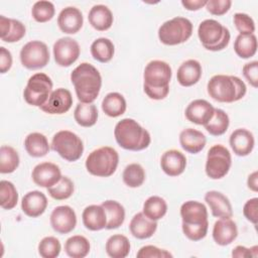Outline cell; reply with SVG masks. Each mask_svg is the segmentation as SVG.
<instances>
[{
  "instance_id": "6da1fadb",
  "label": "cell",
  "mask_w": 258,
  "mask_h": 258,
  "mask_svg": "<svg viewBox=\"0 0 258 258\" xmlns=\"http://www.w3.org/2000/svg\"><path fill=\"white\" fill-rule=\"evenodd\" d=\"M71 82L81 103L92 104L99 96L102 77L99 71L89 62H82L71 74Z\"/></svg>"
},
{
  "instance_id": "7a4b0ae2",
  "label": "cell",
  "mask_w": 258,
  "mask_h": 258,
  "mask_svg": "<svg viewBox=\"0 0 258 258\" xmlns=\"http://www.w3.org/2000/svg\"><path fill=\"white\" fill-rule=\"evenodd\" d=\"M172 72L170 66L163 60L149 61L143 73V90L153 100H162L169 93Z\"/></svg>"
},
{
  "instance_id": "3957f363",
  "label": "cell",
  "mask_w": 258,
  "mask_h": 258,
  "mask_svg": "<svg viewBox=\"0 0 258 258\" xmlns=\"http://www.w3.org/2000/svg\"><path fill=\"white\" fill-rule=\"evenodd\" d=\"M181 229L184 236L191 241H200L207 236L209 221L208 210L203 203L187 201L180 207Z\"/></svg>"
},
{
  "instance_id": "277c9868",
  "label": "cell",
  "mask_w": 258,
  "mask_h": 258,
  "mask_svg": "<svg viewBox=\"0 0 258 258\" xmlns=\"http://www.w3.org/2000/svg\"><path fill=\"white\" fill-rule=\"evenodd\" d=\"M114 136L119 146L132 151L143 150L151 142L149 132L131 118H124L116 124Z\"/></svg>"
},
{
  "instance_id": "5b68a950",
  "label": "cell",
  "mask_w": 258,
  "mask_h": 258,
  "mask_svg": "<svg viewBox=\"0 0 258 258\" xmlns=\"http://www.w3.org/2000/svg\"><path fill=\"white\" fill-rule=\"evenodd\" d=\"M208 94L221 103H233L241 100L247 92L245 83L236 76L216 75L207 85Z\"/></svg>"
},
{
  "instance_id": "8992f818",
  "label": "cell",
  "mask_w": 258,
  "mask_h": 258,
  "mask_svg": "<svg viewBox=\"0 0 258 258\" xmlns=\"http://www.w3.org/2000/svg\"><path fill=\"white\" fill-rule=\"evenodd\" d=\"M119 154L110 146H102L93 150L86 159V168L95 176L108 177L112 175L118 166Z\"/></svg>"
},
{
  "instance_id": "52a82bcc",
  "label": "cell",
  "mask_w": 258,
  "mask_h": 258,
  "mask_svg": "<svg viewBox=\"0 0 258 258\" xmlns=\"http://www.w3.org/2000/svg\"><path fill=\"white\" fill-rule=\"evenodd\" d=\"M198 36L203 46L211 51L226 48L231 38L229 29L215 19L202 21L198 28Z\"/></svg>"
},
{
  "instance_id": "ba28073f",
  "label": "cell",
  "mask_w": 258,
  "mask_h": 258,
  "mask_svg": "<svg viewBox=\"0 0 258 258\" xmlns=\"http://www.w3.org/2000/svg\"><path fill=\"white\" fill-rule=\"evenodd\" d=\"M192 34V23L185 17H173L160 25L158 38L165 45L185 42Z\"/></svg>"
},
{
  "instance_id": "9c48e42d",
  "label": "cell",
  "mask_w": 258,
  "mask_h": 258,
  "mask_svg": "<svg viewBox=\"0 0 258 258\" xmlns=\"http://www.w3.org/2000/svg\"><path fill=\"white\" fill-rule=\"evenodd\" d=\"M51 149L67 161L73 162L83 155L84 144L76 133L69 130H60L52 137Z\"/></svg>"
},
{
  "instance_id": "30bf717a",
  "label": "cell",
  "mask_w": 258,
  "mask_h": 258,
  "mask_svg": "<svg viewBox=\"0 0 258 258\" xmlns=\"http://www.w3.org/2000/svg\"><path fill=\"white\" fill-rule=\"evenodd\" d=\"M51 79L43 73H36L27 81L23 91L24 100L31 106L41 107L48 100V97L51 94Z\"/></svg>"
},
{
  "instance_id": "8fae6325",
  "label": "cell",
  "mask_w": 258,
  "mask_h": 258,
  "mask_svg": "<svg viewBox=\"0 0 258 258\" xmlns=\"http://www.w3.org/2000/svg\"><path fill=\"white\" fill-rule=\"evenodd\" d=\"M231 165V153L224 145L216 144L209 149L205 170L210 178L220 179L224 177L229 172Z\"/></svg>"
},
{
  "instance_id": "7c38bea8",
  "label": "cell",
  "mask_w": 258,
  "mask_h": 258,
  "mask_svg": "<svg viewBox=\"0 0 258 258\" xmlns=\"http://www.w3.org/2000/svg\"><path fill=\"white\" fill-rule=\"evenodd\" d=\"M21 64L28 70L44 68L49 61V50L47 45L40 40H31L23 45L20 50Z\"/></svg>"
},
{
  "instance_id": "4fadbf2b",
  "label": "cell",
  "mask_w": 258,
  "mask_h": 258,
  "mask_svg": "<svg viewBox=\"0 0 258 258\" xmlns=\"http://www.w3.org/2000/svg\"><path fill=\"white\" fill-rule=\"evenodd\" d=\"M53 56L56 64L60 67L72 66L80 55V45L72 37H61L53 43Z\"/></svg>"
},
{
  "instance_id": "5bb4252c",
  "label": "cell",
  "mask_w": 258,
  "mask_h": 258,
  "mask_svg": "<svg viewBox=\"0 0 258 258\" xmlns=\"http://www.w3.org/2000/svg\"><path fill=\"white\" fill-rule=\"evenodd\" d=\"M50 225L58 234L72 232L77 225V216L70 206H58L50 214Z\"/></svg>"
},
{
  "instance_id": "9a60e30c",
  "label": "cell",
  "mask_w": 258,
  "mask_h": 258,
  "mask_svg": "<svg viewBox=\"0 0 258 258\" xmlns=\"http://www.w3.org/2000/svg\"><path fill=\"white\" fill-rule=\"evenodd\" d=\"M73 105V97L69 90L63 88H58L51 92L48 100L40 108L41 111L47 114H64L67 113Z\"/></svg>"
},
{
  "instance_id": "2e32d148",
  "label": "cell",
  "mask_w": 258,
  "mask_h": 258,
  "mask_svg": "<svg viewBox=\"0 0 258 258\" xmlns=\"http://www.w3.org/2000/svg\"><path fill=\"white\" fill-rule=\"evenodd\" d=\"M31 176L36 185L48 188L54 185L62 175L56 164L52 162H41L34 166Z\"/></svg>"
},
{
  "instance_id": "e0dca14e",
  "label": "cell",
  "mask_w": 258,
  "mask_h": 258,
  "mask_svg": "<svg viewBox=\"0 0 258 258\" xmlns=\"http://www.w3.org/2000/svg\"><path fill=\"white\" fill-rule=\"evenodd\" d=\"M215 108L211 103L204 99L191 101L185 108V118L197 125H206L213 117Z\"/></svg>"
},
{
  "instance_id": "ac0fdd59",
  "label": "cell",
  "mask_w": 258,
  "mask_h": 258,
  "mask_svg": "<svg viewBox=\"0 0 258 258\" xmlns=\"http://www.w3.org/2000/svg\"><path fill=\"white\" fill-rule=\"evenodd\" d=\"M84 17L80 9L74 6L63 8L57 16L59 29L67 34L77 33L83 26Z\"/></svg>"
},
{
  "instance_id": "d6986e66",
  "label": "cell",
  "mask_w": 258,
  "mask_h": 258,
  "mask_svg": "<svg viewBox=\"0 0 258 258\" xmlns=\"http://www.w3.org/2000/svg\"><path fill=\"white\" fill-rule=\"evenodd\" d=\"M160 166L163 172L169 176L180 175L185 169L186 157L176 149L167 150L161 155Z\"/></svg>"
},
{
  "instance_id": "ffe728a7",
  "label": "cell",
  "mask_w": 258,
  "mask_h": 258,
  "mask_svg": "<svg viewBox=\"0 0 258 258\" xmlns=\"http://www.w3.org/2000/svg\"><path fill=\"white\" fill-rule=\"evenodd\" d=\"M205 201L209 205L214 217L220 219L232 218V205L224 194L217 190H210L205 195Z\"/></svg>"
},
{
  "instance_id": "44dd1931",
  "label": "cell",
  "mask_w": 258,
  "mask_h": 258,
  "mask_svg": "<svg viewBox=\"0 0 258 258\" xmlns=\"http://www.w3.org/2000/svg\"><path fill=\"white\" fill-rule=\"evenodd\" d=\"M46 207L47 199L45 195L39 190L28 191L21 200V210L30 218H36L42 215Z\"/></svg>"
},
{
  "instance_id": "7402d4cb",
  "label": "cell",
  "mask_w": 258,
  "mask_h": 258,
  "mask_svg": "<svg viewBox=\"0 0 258 258\" xmlns=\"http://www.w3.org/2000/svg\"><path fill=\"white\" fill-rule=\"evenodd\" d=\"M238 236L236 223L231 219H220L215 222L213 227V239L220 246L231 244Z\"/></svg>"
},
{
  "instance_id": "603a6c76",
  "label": "cell",
  "mask_w": 258,
  "mask_h": 258,
  "mask_svg": "<svg viewBox=\"0 0 258 258\" xmlns=\"http://www.w3.org/2000/svg\"><path fill=\"white\" fill-rule=\"evenodd\" d=\"M229 142L234 153L238 156L249 155L255 145V139L253 134L245 128H239L233 131L230 136Z\"/></svg>"
},
{
  "instance_id": "cb8c5ba5",
  "label": "cell",
  "mask_w": 258,
  "mask_h": 258,
  "mask_svg": "<svg viewBox=\"0 0 258 258\" xmlns=\"http://www.w3.org/2000/svg\"><path fill=\"white\" fill-rule=\"evenodd\" d=\"M202 74L203 70L200 61L197 59H187L177 69L176 79L182 87H190L200 81Z\"/></svg>"
},
{
  "instance_id": "d4e9b609",
  "label": "cell",
  "mask_w": 258,
  "mask_h": 258,
  "mask_svg": "<svg viewBox=\"0 0 258 258\" xmlns=\"http://www.w3.org/2000/svg\"><path fill=\"white\" fill-rule=\"evenodd\" d=\"M26 33L24 24L16 19L0 15V35L5 42L19 41Z\"/></svg>"
},
{
  "instance_id": "484cf974",
  "label": "cell",
  "mask_w": 258,
  "mask_h": 258,
  "mask_svg": "<svg viewBox=\"0 0 258 258\" xmlns=\"http://www.w3.org/2000/svg\"><path fill=\"white\" fill-rule=\"evenodd\" d=\"M129 229L133 237L140 240L148 239L155 233L157 223L147 218L143 213H137L131 219Z\"/></svg>"
},
{
  "instance_id": "4316f807",
  "label": "cell",
  "mask_w": 258,
  "mask_h": 258,
  "mask_svg": "<svg viewBox=\"0 0 258 258\" xmlns=\"http://www.w3.org/2000/svg\"><path fill=\"white\" fill-rule=\"evenodd\" d=\"M83 224L90 231H100L106 228L107 215L102 206L90 205L82 214Z\"/></svg>"
},
{
  "instance_id": "83f0119b",
  "label": "cell",
  "mask_w": 258,
  "mask_h": 258,
  "mask_svg": "<svg viewBox=\"0 0 258 258\" xmlns=\"http://www.w3.org/2000/svg\"><path fill=\"white\" fill-rule=\"evenodd\" d=\"M206 136L199 130L194 128H187L180 132L179 143L183 150L188 153L197 154L206 146Z\"/></svg>"
},
{
  "instance_id": "f1b7e54d",
  "label": "cell",
  "mask_w": 258,
  "mask_h": 258,
  "mask_svg": "<svg viewBox=\"0 0 258 258\" xmlns=\"http://www.w3.org/2000/svg\"><path fill=\"white\" fill-rule=\"evenodd\" d=\"M88 19L90 24L99 31L108 30L114 21L113 14L111 10L102 4L94 5L88 14Z\"/></svg>"
},
{
  "instance_id": "f546056e",
  "label": "cell",
  "mask_w": 258,
  "mask_h": 258,
  "mask_svg": "<svg viewBox=\"0 0 258 258\" xmlns=\"http://www.w3.org/2000/svg\"><path fill=\"white\" fill-rule=\"evenodd\" d=\"M24 147L26 152L32 157H43L50 149L46 136L39 132L29 133L25 137Z\"/></svg>"
},
{
  "instance_id": "4dcf8cb0",
  "label": "cell",
  "mask_w": 258,
  "mask_h": 258,
  "mask_svg": "<svg viewBox=\"0 0 258 258\" xmlns=\"http://www.w3.org/2000/svg\"><path fill=\"white\" fill-rule=\"evenodd\" d=\"M126 108L127 104L125 98L117 92L107 94L102 101L103 112L107 116L112 118H116L123 115L126 111Z\"/></svg>"
},
{
  "instance_id": "1f68e13d",
  "label": "cell",
  "mask_w": 258,
  "mask_h": 258,
  "mask_svg": "<svg viewBox=\"0 0 258 258\" xmlns=\"http://www.w3.org/2000/svg\"><path fill=\"white\" fill-rule=\"evenodd\" d=\"M107 215V225L106 229L112 230L119 228L125 220V210L124 207L117 201L108 200L101 205Z\"/></svg>"
},
{
  "instance_id": "d6a6232c",
  "label": "cell",
  "mask_w": 258,
  "mask_h": 258,
  "mask_svg": "<svg viewBox=\"0 0 258 258\" xmlns=\"http://www.w3.org/2000/svg\"><path fill=\"white\" fill-rule=\"evenodd\" d=\"M105 249L112 258H125L130 252V242L124 235H112L108 238Z\"/></svg>"
},
{
  "instance_id": "836d02e7",
  "label": "cell",
  "mask_w": 258,
  "mask_h": 258,
  "mask_svg": "<svg viewBox=\"0 0 258 258\" xmlns=\"http://www.w3.org/2000/svg\"><path fill=\"white\" fill-rule=\"evenodd\" d=\"M115 52L113 42L106 37H99L91 44V54L94 59L100 62L110 61Z\"/></svg>"
},
{
  "instance_id": "e575fe53",
  "label": "cell",
  "mask_w": 258,
  "mask_h": 258,
  "mask_svg": "<svg viewBox=\"0 0 258 258\" xmlns=\"http://www.w3.org/2000/svg\"><path fill=\"white\" fill-rule=\"evenodd\" d=\"M76 122L83 127H92L98 120V110L94 104L79 103L74 112Z\"/></svg>"
},
{
  "instance_id": "d590c367",
  "label": "cell",
  "mask_w": 258,
  "mask_h": 258,
  "mask_svg": "<svg viewBox=\"0 0 258 258\" xmlns=\"http://www.w3.org/2000/svg\"><path fill=\"white\" fill-rule=\"evenodd\" d=\"M89 240L81 235L70 237L64 243V251L72 258H84L90 252Z\"/></svg>"
},
{
  "instance_id": "8d00e7d4",
  "label": "cell",
  "mask_w": 258,
  "mask_h": 258,
  "mask_svg": "<svg viewBox=\"0 0 258 258\" xmlns=\"http://www.w3.org/2000/svg\"><path fill=\"white\" fill-rule=\"evenodd\" d=\"M234 50L241 58H250L257 51L255 34H239L234 42Z\"/></svg>"
},
{
  "instance_id": "74e56055",
  "label": "cell",
  "mask_w": 258,
  "mask_h": 258,
  "mask_svg": "<svg viewBox=\"0 0 258 258\" xmlns=\"http://www.w3.org/2000/svg\"><path fill=\"white\" fill-rule=\"evenodd\" d=\"M167 204L164 199L158 196L149 197L143 204V214L152 221H158L165 216Z\"/></svg>"
},
{
  "instance_id": "f35d334b",
  "label": "cell",
  "mask_w": 258,
  "mask_h": 258,
  "mask_svg": "<svg viewBox=\"0 0 258 258\" xmlns=\"http://www.w3.org/2000/svg\"><path fill=\"white\" fill-rule=\"evenodd\" d=\"M230 119L228 114L219 108H215V112L211 120L205 125L206 130L213 136L223 135L229 127Z\"/></svg>"
},
{
  "instance_id": "ab89813d",
  "label": "cell",
  "mask_w": 258,
  "mask_h": 258,
  "mask_svg": "<svg viewBox=\"0 0 258 258\" xmlns=\"http://www.w3.org/2000/svg\"><path fill=\"white\" fill-rule=\"evenodd\" d=\"M19 155L17 151L9 146L2 145L0 148V172L11 173L19 165Z\"/></svg>"
},
{
  "instance_id": "60d3db41",
  "label": "cell",
  "mask_w": 258,
  "mask_h": 258,
  "mask_svg": "<svg viewBox=\"0 0 258 258\" xmlns=\"http://www.w3.org/2000/svg\"><path fill=\"white\" fill-rule=\"evenodd\" d=\"M122 178L127 186L138 187L145 180L144 168L139 163H130L124 168Z\"/></svg>"
},
{
  "instance_id": "b9f144b4",
  "label": "cell",
  "mask_w": 258,
  "mask_h": 258,
  "mask_svg": "<svg viewBox=\"0 0 258 258\" xmlns=\"http://www.w3.org/2000/svg\"><path fill=\"white\" fill-rule=\"evenodd\" d=\"M18 202V192L15 185L8 180L0 181V206L4 210L13 209Z\"/></svg>"
},
{
  "instance_id": "7bdbcfd3",
  "label": "cell",
  "mask_w": 258,
  "mask_h": 258,
  "mask_svg": "<svg viewBox=\"0 0 258 258\" xmlns=\"http://www.w3.org/2000/svg\"><path fill=\"white\" fill-rule=\"evenodd\" d=\"M75 190L73 180L68 176H61L60 179L52 186L47 188L48 195L57 201L69 199Z\"/></svg>"
},
{
  "instance_id": "ee69618b",
  "label": "cell",
  "mask_w": 258,
  "mask_h": 258,
  "mask_svg": "<svg viewBox=\"0 0 258 258\" xmlns=\"http://www.w3.org/2000/svg\"><path fill=\"white\" fill-rule=\"evenodd\" d=\"M55 9L54 5L50 1L40 0L33 4L31 8V15L37 22H47L54 16Z\"/></svg>"
},
{
  "instance_id": "f6af8a7d",
  "label": "cell",
  "mask_w": 258,
  "mask_h": 258,
  "mask_svg": "<svg viewBox=\"0 0 258 258\" xmlns=\"http://www.w3.org/2000/svg\"><path fill=\"white\" fill-rule=\"evenodd\" d=\"M61 250L60 242L52 236L44 237L38 244V253L43 258H55Z\"/></svg>"
},
{
  "instance_id": "bcb514c9",
  "label": "cell",
  "mask_w": 258,
  "mask_h": 258,
  "mask_svg": "<svg viewBox=\"0 0 258 258\" xmlns=\"http://www.w3.org/2000/svg\"><path fill=\"white\" fill-rule=\"evenodd\" d=\"M233 21L237 30L240 32L239 34H253L255 31V22L246 13H235Z\"/></svg>"
},
{
  "instance_id": "7dc6e473",
  "label": "cell",
  "mask_w": 258,
  "mask_h": 258,
  "mask_svg": "<svg viewBox=\"0 0 258 258\" xmlns=\"http://www.w3.org/2000/svg\"><path fill=\"white\" fill-rule=\"evenodd\" d=\"M136 256L138 258H166L172 257V255L163 249H160L153 245H146L139 249Z\"/></svg>"
},
{
  "instance_id": "c3c4849f",
  "label": "cell",
  "mask_w": 258,
  "mask_h": 258,
  "mask_svg": "<svg viewBox=\"0 0 258 258\" xmlns=\"http://www.w3.org/2000/svg\"><path fill=\"white\" fill-rule=\"evenodd\" d=\"M231 5V0H209L207 1L206 8L211 14L221 16L230 10Z\"/></svg>"
},
{
  "instance_id": "681fc988",
  "label": "cell",
  "mask_w": 258,
  "mask_h": 258,
  "mask_svg": "<svg viewBox=\"0 0 258 258\" xmlns=\"http://www.w3.org/2000/svg\"><path fill=\"white\" fill-rule=\"evenodd\" d=\"M242 72L245 79L248 81V83L253 88H257L258 87V61L253 60L245 63Z\"/></svg>"
},
{
  "instance_id": "f907efd6",
  "label": "cell",
  "mask_w": 258,
  "mask_h": 258,
  "mask_svg": "<svg viewBox=\"0 0 258 258\" xmlns=\"http://www.w3.org/2000/svg\"><path fill=\"white\" fill-rule=\"evenodd\" d=\"M244 217L254 225L257 224L258 221V199L253 198L248 200L243 207Z\"/></svg>"
},
{
  "instance_id": "816d5d0a",
  "label": "cell",
  "mask_w": 258,
  "mask_h": 258,
  "mask_svg": "<svg viewBox=\"0 0 258 258\" xmlns=\"http://www.w3.org/2000/svg\"><path fill=\"white\" fill-rule=\"evenodd\" d=\"M258 254V246H253L251 248H247L245 246H236L232 251V256L236 258H246V257H257Z\"/></svg>"
},
{
  "instance_id": "f5cc1de1",
  "label": "cell",
  "mask_w": 258,
  "mask_h": 258,
  "mask_svg": "<svg viewBox=\"0 0 258 258\" xmlns=\"http://www.w3.org/2000/svg\"><path fill=\"white\" fill-rule=\"evenodd\" d=\"M12 67V54L4 46L0 47V72L5 74Z\"/></svg>"
},
{
  "instance_id": "db71d44e",
  "label": "cell",
  "mask_w": 258,
  "mask_h": 258,
  "mask_svg": "<svg viewBox=\"0 0 258 258\" xmlns=\"http://www.w3.org/2000/svg\"><path fill=\"white\" fill-rule=\"evenodd\" d=\"M207 0H182L181 5L189 11L200 10L202 7L206 6Z\"/></svg>"
},
{
  "instance_id": "11a10c76",
  "label": "cell",
  "mask_w": 258,
  "mask_h": 258,
  "mask_svg": "<svg viewBox=\"0 0 258 258\" xmlns=\"http://www.w3.org/2000/svg\"><path fill=\"white\" fill-rule=\"evenodd\" d=\"M257 176H258V172L254 171L248 176V179H247V185L253 191L258 190V182H257L258 177Z\"/></svg>"
}]
</instances>
